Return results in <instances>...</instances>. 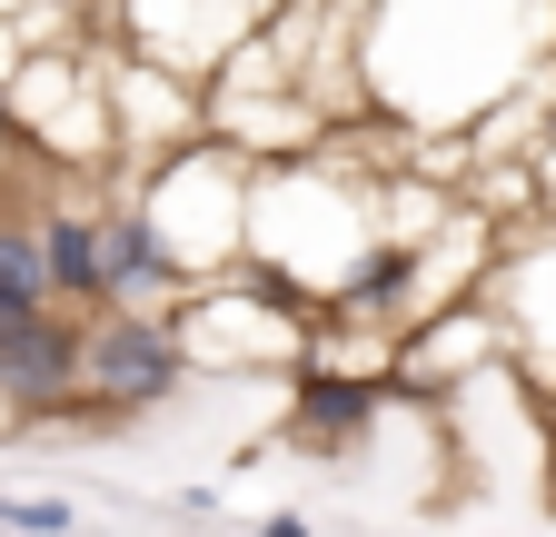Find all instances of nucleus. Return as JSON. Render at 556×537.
Returning <instances> with one entry per match:
<instances>
[{"label":"nucleus","mask_w":556,"mask_h":537,"mask_svg":"<svg viewBox=\"0 0 556 537\" xmlns=\"http://www.w3.org/2000/svg\"><path fill=\"white\" fill-rule=\"evenodd\" d=\"M199 369H189V339L169 309H90L80 319V409L90 419H129V409H160L179 398Z\"/></svg>","instance_id":"3"},{"label":"nucleus","mask_w":556,"mask_h":537,"mask_svg":"<svg viewBox=\"0 0 556 537\" xmlns=\"http://www.w3.org/2000/svg\"><path fill=\"white\" fill-rule=\"evenodd\" d=\"M546 428H556V398H546Z\"/></svg>","instance_id":"12"},{"label":"nucleus","mask_w":556,"mask_h":537,"mask_svg":"<svg viewBox=\"0 0 556 537\" xmlns=\"http://www.w3.org/2000/svg\"><path fill=\"white\" fill-rule=\"evenodd\" d=\"M0 537H21V527H0Z\"/></svg>","instance_id":"13"},{"label":"nucleus","mask_w":556,"mask_h":537,"mask_svg":"<svg viewBox=\"0 0 556 537\" xmlns=\"http://www.w3.org/2000/svg\"><path fill=\"white\" fill-rule=\"evenodd\" d=\"M268 11H278V0H119L129 40L150 60H169V71H189V80H208Z\"/></svg>","instance_id":"5"},{"label":"nucleus","mask_w":556,"mask_h":537,"mask_svg":"<svg viewBox=\"0 0 556 537\" xmlns=\"http://www.w3.org/2000/svg\"><path fill=\"white\" fill-rule=\"evenodd\" d=\"M40 419H80V328L60 309L0 339V428H40Z\"/></svg>","instance_id":"4"},{"label":"nucleus","mask_w":556,"mask_h":537,"mask_svg":"<svg viewBox=\"0 0 556 537\" xmlns=\"http://www.w3.org/2000/svg\"><path fill=\"white\" fill-rule=\"evenodd\" d=\"M258 537H318V527H308L299 508H278V517H258Z\"/></svg>","instance_id":"11"},{"label":"nucleus","mask_w":556,"mask_h":537,"mask_svg":"<svg viewBox=\"0 0 556 537\" xmlns=\"http://www.w3.org/2000/svg\"><path fill=\"white\" fill-rule=\"evenodd\" d=\"M0 527H21V537H70L80 517H70V498H21V488H0Z\"/></svg>","instance_id":"10"},{"label":"nucleus","mask_w":556,"mask_h":537,"mask_svg":"<svg viewBox=\"0 0 556 537\" xmlns=\"http://www.w3.org/2000/svg\"><path fill=\"white\" fill-rule=\"evenodd\" d=\"M40 268H50V309H100V199L80 189H50L30 210Z\"/></svg>","instance_id":"8"},{"label":"nucleus","mask_w":556,"mask_h":537,"mask_svg":"<svg viewBox=\"0 0 556 537\" xmlns=\"http://www.w3.org/2000/svg\"><path fill=\"white\" fill-rule=\"evenodd\" d=\"M249 150L219 140V129H189V140H169L160 160H139V210H150V229L169 239V259L189 268V279H219V268H239L249 249Z\"/></svg>","instance_id":"2"},{"label":"nucleus","mask_w":556,"mask_h":537,"mask_svg":"<svg viewBox=\"0 0 556 537\" xmlns=\"http://www.w3.org/2000/svg\"><path fill=\"white\" fill-rule=\"evenodd\" d=\"M0 289H40V299H50V268H40L30 220H0Z\"/></svg>","instance_id":"9"},{"label":"nucleus","mask_w":556,"mask_h":537,"mask_svg":"<svg viewBox=\"0 0 556 537\" xmlns=\"http://www.w3.org/2000/svg\"><path fill=\"white\" fill-rule=\"evenodd\" d=\"M556 60V0H368L358 11V80L417 140L457 129L527 90Z\"/></svg>","instance_id":"1"},{"label":"nucleus","mask_w":556,"mask_h":537,"mask_svg":"<svg viewBox=\"0 0 556 537\" xmlns=\"http://www.w3.org/2000/svg\"><path fill=\"white\" fill-rule=\"evenodd\" d=\"M189 268L169 259V239L150 229L139 199H100V299L110 309H179Z\"/></svg>","instance_id":"7"},{"label":"nucleus","mask_w":556,"mask_h":537,"mask_svg":"<svg viewBox=\"0 0 556 537\" xmlns=\"http://www.w3.org/2000/svg\"><path fill=\"white\" fill-rule=\"evenodd\" d=\"M388 369H328V359H289V428L308 448H358L388 419Z\"/></svg>","instance_id":"6"}]
</instances>
